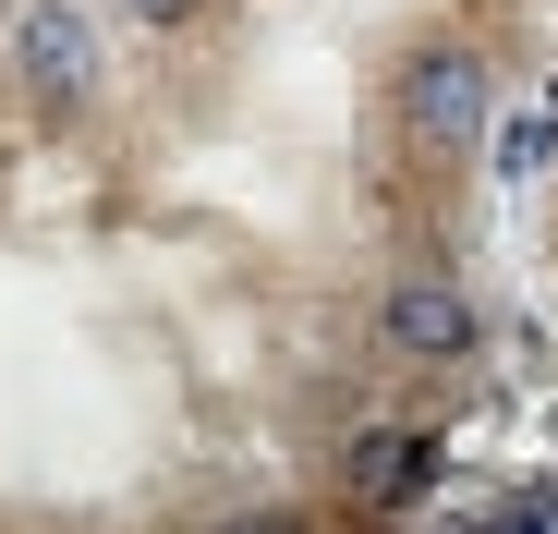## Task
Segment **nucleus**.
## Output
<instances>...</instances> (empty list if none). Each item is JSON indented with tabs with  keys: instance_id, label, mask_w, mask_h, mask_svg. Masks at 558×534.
I'll list each match as a JSON object with an SVG mask.
<instances>
[{
	"instance_id": "2",
	"label": "nucleus",
	"mask_w": 558,
	"mask_h": 534,
	"mask_svg": "<svg viewBox=\"0 0 558 534\" xmlns=\"http://www.w3.org/2000/svg\"><path fill=\"white\" fill-rule=\"evenodd\" d=\"M401 122H413L425 146L486 134V73H474V49H413V61H401Z\"/></svg>"
},
{
	"instance_id": "1",
	"label": "nucleus",
	"mask_w": 558,
	"mask_h": 534,
	"mask_svg": "<svg viewBox=\"0 0 558 534\" xmlns=\"http://www.w3.org/2000/svg\"><path fill=\"white\" fill-rule=\"evenodd\" d=\"M13 73H25V98L73 110L85 85H98V25H85L73 0H13Z\"/></svg>"
},
{
	"instance_id": "6",
	"label": "nucleus",
	"mask_w": 558,
	"mask_h": 534,
	"mask_svg": "<svg viewBox=\"0 0 558 534\" xmlns=\"http://www.w3.org/2000/svg\"><path fill=\"white\" fill-rule=\"evenodd\" d=\"M486 534H558V486H546V498H510V510H498Z\"/></svg>"
},
{
	"instance_id": "8",
	"label": "nucleus",
	"mask_w": 558,
	"mask_h": 534,
	"mask_svg": "<svg viewBox=\"0 0 558 534\" xmlns=\"http://www.w3.org/2000/svg\"><path fill=\"white\" fill-rule=\"evenodd\" d=\"M243 534H292V522H243Z\"/></svg>"
},
{
	"instance_id": "5",
	"label": "nucleus",
	"mask_w": 558,
	"mask_h": 534,
	"mask_svg": "<svg viewBox=\"0 0 558 534\" xmlns=\"http://www.w3.org/2000/svg\"><path fill=\"white\" fill-rule=\"evenodd\" d=\"M546 158H558V110H522V122H498V170H510V183H534Z\"/></svg>"
},
{
	"instance_id": "7",
	"label": "nucleus",
	"mask_w": 558,
	"mask_h": 534,
	"mask_svg": "<svg viewBox=\"0 0 558 534\" xmlns=\"http://www.w3.org/2000/svg\"><path fill=\"white\" fill-rule=\"evenodd\" d=\"M134 25H195V0H122Z\"/></svg>"
},
{
	"instance_id": "4",
	"label": "nucleus",
	"mask_w": 558,
	"mask_h": 534,
	"mask_svg": "<svg viewBox=\"0 0 558 534\" xmlns=\"http://www.w3.org/2000/svg\"><path fill=\"white\" fill-rule=\"evenodd\" d=\"M425 486H437V437H364V450H352V498L364 510H401Z\"/></svg>"
},
{
	"instance_id": "3",
	"label": "nucleus",
	"mask_w": 558,
	"mask_h": 534,
	"mask_svg": "<svg viewBox=\"0 0 558 534\" xmlns=\"http://www.w3.org/2000/svg\"><path fill=\"white\" fill-rule=\"evenodd\" d=\"M389 352L401 365H461V352H474V292H461L449 267H413L389 292Z\"/></svg>"
}]
</instances>
